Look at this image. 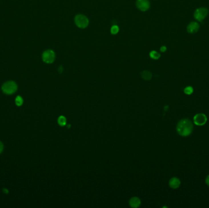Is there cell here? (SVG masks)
Masks as SVG:
<instances>
[{"mask_svg":"<svg viewBox=\"0 0 209 208\" xmlns=\"http://www.w3.org/2000/svg\"><path fill=\"white\" fill-rule=\"evenodd\" d=\"M141 76L142 78V79L146 80V81H148V80H150L152 78V73L150 72L145 70V71H143L141 73Z\"/></svg>","mask_w":209,"mask_h":208,"instance_id":"cell-11","label":"cell"},{"mask_svg":"<svg viewBox=\"0 0 209 208\" xmlns=\"http://www.w3.org/2000/svg\"><path fill=\"white\" fill-rule=\"evenodd\" d=\"M181 182L180 181V180L177 178H172L170 180H169V185L172 189H177L178 187H179V186L180 185Z\"/></svg>","mask_w":209,"mask_h":208,"instance_id":"cell-9","label":"cell"},{"mask_svg":"<svg viewBox=\"0 0 209 208\" xmlns=\"http://www.w3.org/2000/svg\"><path fill=\"white\" fill-rule=\"evenodd\" d=\"M129 205L132 207L136 208L140 206L141 200L138 197H133L130 200Z\"/></svg>","mask_w":209,"mask_h":208,"instance_id":"cell-10","label":"cell"},{"mask_svg":"<svg viewBox=\"0 0 209 208\" xmlns=\"http://www.w3.org/2000/svg\"><path fill=\"white\" fill-rule=\"evenodd\" d=\"M15 105L17 106H21V105H23V99L22 97H20V96H17L15 98Z\"/></svg>","mask_w":209,"mask_h":208,"instance_id":"cell-14","label":"cell"},{"mask_svg":"<svg viewBox=\"0 0 209 208\" xmlns=\"http://www.w3.org/2000/svg\"><path fill=\"white\" fill-rule=\"evenodd\" d=\"M206 183L207 185L209 186V175H208L207 177H206Z\"/></svg>","mask_w":209,"mask_h":208,"instance_id":"cell-19","label":"cell"},{"mask_svg":"<svg viewBox=\"0 0 209 208\" xmlns=\"http://www.w3.org/2000/svg\"><path fill=\"white\" fill-rule=\"evenodd\" d=\"M199 29V25L195 21L191 22L187 26V31L190 34H194L198 32Z\"/></svg>","mask_w":209,"mask_h":208,"instance_id":"cell-8","label":"cell"},{"mask_svg":"<svg viewBox=\"0 0 209 208\" xmlns=\"http://www.w3.org/2000/svg\"><path fill=\"white\" fill-rule=\"evenodd\" d=\"M42 60L46 64H52L55 60V53L51 50H47L42 54Z\"/></svg>","mask_w":209,"mask_h":208,"instance_id":"cell-4","label":"cell"},{"mask_svg":"<svg viewBox=\"0 0 209 208\" xmlns=\"http://www.w3.org/2000/svg\"><path fill=\"white\" fill-rule=\"evenodd\" d=\"M4 150V145L3 143L0 141V154H1Z\"/></svg>","mask_w":209,"mask_h":208,"instance_id":"cell-17","label":"cell"},{"mask_svg":"<svg viewBox=\"0 0 209 208\" xmlns=\"http://www.w3.org/2000/svg\"><path fill=\"white\" fill-rule=\"evenodd\" d=\"M58 70H59V73H62V72H63V67H62V66H60V67H59V69H58Z\"/></svg>","mask_w":209,"mask_h":208,"instance_id":"cell-20","label":"cell"},{"mask_svg":"<svg viewBox=\"0 0 209 208\" xmlns=\"http://www.w3.org/2000/svg\"><path fill=\"white\" fill-rule=\"evenodd\" d=\"M166 50H167V48L165 46H162V47L160 48V51H161V52H163H163L166 51Z\"/></svg>","mask_w":209,"mask_h":208,"instance_id":"cell-18","label":"cell"},{"mask_svg":"<svg viewBox=\"0 0 209 208\" xmlns=\"http://www.w3.org/2000/svg\"><path fill=\"white\" fill-rule=\"evenodd\" d=\"M18 89L17 84L14 81H9L4 83L2 85V91L6 95H12L16 92Z\"/></svg>","mask_w":209,"mask_h":208,"instance_id":"cell-2","label":"cell"},{"mask_svg":"<svg viewBox=\"0 0 209 208\" xmlns=\"http://www.w3.org/2000/svg\"><path fill=\"white\" fill-rule=\"evenodd\" d=\"M208 12V9L205 7H200L197 9L195 11L194 14L195 19L199 21H202L207 17Z\"/></svg>","mask_w":209,"mask_h":208,"instance_id":"cell-5","label":"cell"},{"mask_svg":"<svg viewBox=\"0 0 209 208\" xmlns=\"http://www.w3.org/2000/svg\"><path fill=\"white\" fill-rule=\"evenodd\" d=\"M119 31V28L118 27V26H117V25H113L111 28V33L112 34V35H116V34L118 33Z\"/></svg>","mask_w":209,"mask_h":208,"instance_id":"cell-15","label":"cell"},{"mask_svg":"<svg viewBox=\"0 0 209 208\" xmlns=\"http://www.w3.org/2000/svg\"><path fill=\"white\" fill-rule=\"evenodd\" d=\"M136 4L138 9L142 12L147 11L150 7L149 0H137Z\"/></svg>","mask_w":209,"mask_h":208,"instance_id":"cell-7","label":"cell"},{"mask_svg":"<svg viewBox=\"0 0 209 208\" xmlns=\"http://www.w3.org/2000/svg\"><path fill=\"white\" fill-rule=\"evenodd\" d=\"M193 92V88L191 86H188L184 89V93L186 95H191Z\"/></svg>","mask_w":209,"mask_h":208,"instance_id":"cell-16","label":"cell"},{"mask_svg":"<svg viewBox=\"0 0 209 208\" xmlns=\"http://www.w3.org/2000/svg\"><path fill=\"white\" fill-rule=\"evenodd\" d=\"M176 129L180 136L183 137L188 136L193 132V124L190 119H182L178 122Z\"/></svg>","mask_w":209,"mask_h":208,"instance_id":"cell-1","label":"cell"},{"mask_svg":"<svg viewBox=\"0 0 209 208\" xmlns=\"http://www.w3.org/2000/svg\"><path fill=\"white\" fill-rule=\"evenodd\" d=\"M193 120L195 125L198 126H203L206 123L207 121V117L205 114L200 113L196 114L194 117Z\"/></svg>","mask_w":209,"mask_h":208,"instance_id":"cell-6","label":"cell"},{"mask_svg":"<svg viewBox=\"0 0 209 208\" xmlns=\"http://www.w3.org/2000/svg\"><path fill=\"white\" fill-rule=\"evenodd\" d=\"M3 190H4V192H5L6 193H8V190H7L6 189H3Z\"/></svg>","mask_w":209,"mask_h":208,"instance_id":"cell-21","label":"cell"},{"mask_svg":"<svg viewBox=\"0 0 209 208\" xmlns=\"http://www.w3.org/2000/svg\"><path fill=\"white\" fill-rule=\"evenodd\" d=\"M149 56L150 58L155 60H157L160 58V54L156 51H152L149 53Z\"/></svg>","mask_w":209,"mask_h":208,"instance_id":"cell-13","label":"cell"},{"mask_svg":"<svg viewBox=\"0 0 209 208\" xmlns=\"http://www.w3.org/2000/svg\"><path fill=\"white\" fill-rule=\"evenodd\" d=\"M75 23L77 26L81 29H85L89 25V20L87 17L82 14H78L75 17Z\"/></svg>","mask_w":209,"mask_h":208,"instance_id":"cell-3","label":"cell"},{"mask_svg":"<svg viewBox=\"0 0 209 208\" xmlns=\"http://www.w3.org/2000/svg\"><path fill=\"white\" fill-rule=\"evenodd\" d=\"M58 123L60 126H61V127H64V126L66 125L67 123L66 118L63 115L59 117V118L58 119Z\"/></svg>","mask_w":209,"mask_h":208,"instance_id":"cell-12","label":"cell"}]
</instances>
